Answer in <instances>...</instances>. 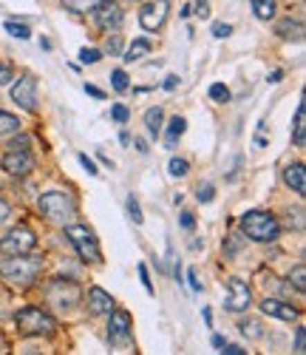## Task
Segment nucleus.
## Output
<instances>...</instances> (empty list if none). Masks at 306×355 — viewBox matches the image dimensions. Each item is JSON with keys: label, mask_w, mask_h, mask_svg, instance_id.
<instances>
[{"label": "nucleus", "mask_w": 306, "mask_h": 355, "mask_svg": "<svg viewBox=\"0 0 306 355\" xmlns=\"http://www.w3.org/2000/svg\"><path fill=\"white\" fill-rule=\"evenodd\" d=\"M111 116H114V123H128V108L125 105H114Z\"/></svg>", "instance_id": "c9c22d12"}, {"label": "nucleus", "mask_w": 306, "mask_h": 355, "mask_svg": "<svg viewBox=\"0 0 306 355\" xmlns=\"http://www.w3.org/2000/svg\"><path fill=\"white\" fill-rule=\"evenodd\" d=\"M150 51V40H145V37H139V40H134L131 46H128V51H125V60L128 63H134V60H142V57Z\"/></svg>", "instance_id": "412c9836"}, {"label": "nucleus", "mask_w": 306, "mask_h": 355, "mask_svg": "<svg viewBox=\"0 0 306 355\" xmlns=\"http://www.w3.org/2000/svg\"><path fill=\"white\" fill-rule=\"evenodd\" d=\"M179 222H181V227H185V230H193V225H196V219H193L190 214H181V219H179Z\"/></svg>", "instance_id": "c03bdc74"}, {"label": "nucleus", "mask_w": 306, "mask_h": 355, "mask_svg": "<svg viewBox=\"0 0 306 355\" xmlns=\"http://www.w3.org/2000/svg\"><path fill=\"white\" fill-rule=\"evenodd\" d=\"M168 6H170V0H153V3H145L139 9V23L145 32H159L168 20Z\"/></svg>", "instance_id": "9d476101"}, {"label": "nucleus", "mask_w": 306, "mask_h": 355, "mask_svg": "<svg viewBox=\"0 0 306 355\" xmlns=\"http://www.w3.org/2000/svg\"><path fill=\"white\" fill-rule=\"evenodd\" d=\"M281 77H284V71H272L267 80H269V83H281Z\"/></svg>", "instance_id": "3c124183"}, {"label": "nucleus", "mask_w": 306, "mask_h": 355, "mask_svg": "<svg viewBox=\"0 0 306 355\" xmlns=\"http://www.w3.org/2000/svg\"><path fill=\"white\" fill-rule=\"evenodd\" d=\"M69 12H74V15H82V12H94L102 0H60Z\"/></svg>", "instance_id": "aec40b11"}, {"label": "nucleus", "mask_w": 306, "mask_h": 355, "mask_svg": "<svg viewBox=\"0 0 306 355\" xmlns=\"http://www.w3.org/2000/svg\"><path fill=\"white\" fill-rule=\"evenodd\" d=\"M28 142H32L28 137H17V139H12L9 145H12V148H28Z\"/></svg>", "instance_id": "49530a36"}, {"label": "nucleus", "mask_w": 306, "mask_h": 355, "mask_svg": "<svg viewBox=\"0 0 306 355\" xmlns=\"http://www.w3.org/2000/svg\"><path fill=\"white\" fill-rule=\"evenodd\" d=\"M80 287L77 282H69V279H54L48 287H46V299L48 304H54L57 310H71L74 304H80Z\"/></svg>", "instance_id": "0eeeda50"}, {"label": "nucleus", "mask_w": 306, "mask_h": 355, "mask_svg": "<svg viewBox=\"0 0 306 355\" xmlns=\"http://www.w3.org/2000/svg\"><path fill=\"white\" fill-rule=\"evenodd\" d=\"M188 279H190V287H193V290L199 293V290H201V282H199V273H196V270H188Z\"/></svg>", "instance_id": "a18cd8bd"}, {"label": "nucleus", "mask_w": 306, "mask_h": 355, "mask_svg": "<svg viewBox=\"0 0 306 355\" xmlns=\"http://www.w3.org/2000/svg\"><path fill=\"white\" fill-rule=\"evenodd\" d=\"M80 162H82V168H85V171H88L91 176H97V165H94V162H91V159H88L85 154H80Z\"/></svg>", "instance_id": "a19ab883"}, {"label": "nucleus", "mask_w": 306, "mask_h": 355, "mask_svg": "<svg viewBox=\"0 0 306 355\" xmlns=\"http://www.w3.org/2000/svg\"><path fill=\"white\" fill-rule=\"evenodd\" d=\"M188 168H190L188 159H170V168H168V171H170V176H185Z\"/></svg>", "instance_id": "7c9ffc66"}, {"label": "nucleus", "mask_w": 306, "mask_h": 355, "mask_svg": "<svg viewBox=\"0 0 306 355\" xmlns=\"http://www.w3.org/2000/svg\"><path fill=\"white\" fill-rule=\"evenodd\" d=\"M97 26L105 28V32H116V28L122 26V9L116 3H102L97 6Z\"/></svg>", "instance_id": "ddd939ff"}, {"label": "nucleus", "mask_w": 306, "mask_h": 355, "mask_svg": "<svg viewBox=\"0 0 306 355\" xmlns=\"http://www.w3.org/2000/svg\"><path fill=\"white\" fill-rule=\"evenodd\" d=\"M139 279H142L145 290H147V293H153V284H150V276H147V268H145V264H139Z\"/></svg>", "instance_id": "ea45409f"}, {"label": "nucleus", "mask_w": 306, "mask_h": 355, "mask_svg": "<svg viewBox=\"0 0 306 355\" xmlns=\"http://www.w3.org/2000/svg\"><path fill=\"white\" fill-rule=\"evenodd\" d=\"M253 12L258 20H272L275 17V0H250Z\"/></svg>", "instance_id": "4be33fe9"}, {"label": "nucleus", "mask_w": 306, "mask_h": 355, "mask_svg": "<svg viewBox=\"0 0 306 355\" xmlns=\"http://www.w3.org/2000/svg\"><path fill=\"white\" fill-rule=\"evenodd\" d=\"M210 97L216 100V103H230V88L216 83V85H210Z\"/></svg>", "instance_id": "cd10ccee"}, {"label": "nucleus", "mask_w": 306, "mask_h": 355, "mask_svg": "<svg viewBox=\"0 0 306 355\" xmlns=\"http://www.w3.org/2000/svg\"><path fill=\"white\" fill-rule=\"evenodd\" d=\"M235 250H238V233H233V236H230V242H227V248H224V253H227V256H233Z\"/></svg>", "instance_id": "37998d69"}, {"label": "nucleus", "mask_w": 306, "mask_h": 355, "mask_svg": "<svg viewBox=\"0 0 306 355\" xmlns=\"http://www.w3.org/2000/svg\"><path fill=\"white\" fill-rule=\"evenodd\" d=\"M111 85H114V92H125V88H128V74L122 69L111 71Z\"/></svg>", "instance_id": "c85d7f7f"}, {"label": "nucleus", "mask_w": 306, "mask_h": 355, "mask_svg": "<svg viewBox=\"0 0 306 355\" xmlns=\"http://www.w3.org/2000/svg\"><path fill=\"white\" fill-rule=\"evenodd\" d=\"M300 32H303V26H300L298 20H295V23H292V20L278 23V35H281V37H287V40H292V37H295V40H300V37H303Z\"/></svg>", "instance_id": "b1692460"}, {"label": "nucleus", "mask_w": 306, "mask_h": 355, "mask_svg": "<svg viewBox=\"0 0 306 355\" xmlns=\"http://www.w3.org/2000/svg\"><path fill=\"white\" fill-rule=\"evenodd\" d=\"M66 236H69V242L77 248V253H80V259H85V261H100L102 256H100V245H97V236L91 233L88 227H82V225H66Z\"/></svg>", "instance_id": "423d86ee"}, {"label": "nucleus", "mask_w": 306, "mask_h": 355, "mask_svg": "<svg viewBox=\"0 0 306 355\" xmlns=\"http://www.w3.org/2000/svg\"><path fill=\"white\" fill-rule=\"evenodd\" d=\"M136 148H139L142 154H147V145H145V139H136Z\"/></svg>", "instance_id": "603ef678"}, {"label": "nucleus", "mask_w": 306, "mask_h": 355, "mask_svg": "<svg viewBox=\"0 0 306 355\" xmlns=\"http://www.w3.org/2000/svg\"><path fill=\"white\" fill-rule=\"evenodd\" d=\"M199 202H213V196H216V191H213V185H199Z\"/></svg>", "instance_id": "e433bc0d"}, {"label": "nucleus", "mask_w": 306, "mask_h": 355, "mask_svg": "<svg viewBox=\"0 0 306 355\" xmlns=\"http://www.w3.org/2000/svg\"><path fill=\"white\" fill-rule=\"evenodd\" d=\"M222 352H224V355H244V349H241V347H235V344H227Z\"/></svg>", "instance_id": "de8ad7c7"}, {"label": "nucleus", "mask_w": 306, "mask_h": 355, "mask_svg": "<svg viewBox=\"0 0 306 355\" xmlns=\"http://www.w3.org/2000/svg\"><path fill=\"white\" fill-rule=\"evenodd\" d=\"M284 182H287V188H292L298 196H303V193H306V168H303L300 162L287 165V168H284Z\"/></svg>", "instance_id": "dca6fc26"}, {"label": "nucleus", "mask_w": 306, "mask_h": 355, "mask_svg": "<svg viewBox=\"0 0 306 355\" xmlns=\"http://www.w3.org/2000/svg\"><path fill=\"white\" fill-rule=\"evenodd\" d=\"M40 214L48 219V222H57V225H69L74 216H77V199L66 191H48L40 196L37 202Z\"/></svg>", "instance_id": "f03ea898"}, {"label": "nucleus", "mask_w": 306, "mask_h": 355, "mask_svg": "<svg viewBox=\"0 0 306 355\" xmlns=\"http://www.w3.org/2000/svg\"><path fill=\"white\" fill-rule=\"evenodd\" d=\"M20 128V120L15 114H9V111H3L0 108V137H6V134H15Z\"/></svg>", "instance_id": "5701e85b"}, {"label": "nucleus", "mask_w": 306, "mask_h": 355, "mask_svg": "<svg viewBox=\"0 0 306 355\" xmlns=\"http://www.w3.org/2000/svg\"><path fill=\"white\" fill-rule=\"evenodd\" d=\"M102 60V54L97 51V49H82L80 51V63H85V66H94V63H100Z\"/></svg>", "instance_id": "c756f323"}, {"label": "nucleus", "mask_w": 306, "mask_h": 355, "mask_svg": "<svg viewBox=\"0 0 306 355\" xmlns=\"http://www.w3.org/2000/svg\"><path fill=\"white\" fill-rule=\"evenodd\" d=\"M9 214H12V208H9V202H6V199H0V225H3V222L9 219Z\"/></svg>", "instance_id": "79ce46f5"}, {"label": "nucleus", "mask_w": 306, "mask_h": 355, "mask_svg": "<svg viewBox=\"0 0 306 355\" xmlns=\"http://www.w3.org/2000/svg\"><path fill=\"white\" fill-rule=\"evenodd\" d=\"M111 315V321H108V338H111V344H128L131 341V313H125V310H111L108 313Z\"/></svg>", "instance_id": "f8f14e48"}, {"label": "nucleus", "mask_w": 306, "mask_h": 355, "mask_svg": "<svg viewBox=\"0 0 306 355\" xmlns=\"http://www.w3.org/2000/svg\"><path fill=\"white\" fill-rule=\"evenodd\" d=\"M241 230H244V236H250L253 242H275L281 233V225L267 211H250L241 216Z\"/></svg>", "instance_id": "7ed1b4c3"}, {"label": "nucleus", "mask_w": 306, "mask_h": 355, "mask_svg": "<svg viewBox=\"0 0 306 355\" xmlns=\"http://www.w3.org/2000/svg\"><path fill=\"white\" fill-rule=\"evenodd\" d=\"M128 214H131L134 225H142V211H139V202L134 196H128Z\"/></svg>", "instance_id": "2f4dec72"}, {"label": "nucleus", "mask_w": 306, "mask_h": 355, "mask_svg": "<svg viewBox=\"0 0 306 355\" xmlns=\"http://www.w3.org/2000/svg\"><path fill=\"white\" fill-rule=\"evenodd\" d=\"M185 128H188V123H185V116H173V120H170V125H168L165 148H173V145L179 142V137H181V134H185Z\"/></svg>", "instance_id": "a211bd4d"}, {"label": "nucleus", "mask_w": 306, "mask_h": 355, "mask_svg": "<svg viewBox=\"0 0 306 355\" xmlns=\"http://www.w3.org/2000/svg\"><path fill=\"white\" fill-rule=\"evenodd\" d=\"M261 310L267 315H272V318H281V321H295L298 318V310L292 304L281 302V299H264L261 302Z\"/></svg>", "instance_id": "2eb2a0df"}, {"label": "nucleus", "mask_w": 306, "mask_h": 355, "mask_svg": "<svg viewBox=\"0 0 306 355\" xmlns=\"http://www.w3.org/2000/svg\"><path fill=\"white\" fill-rule=\"evenodd\" d=\"M3 28H6L12 37H20V40H28V37H32V32H28V26H26V23H6Z\"/></svg>", "instance_id": "bb28decb"}, {"label": "nucleus", "mask_w": 306, "mask_h": 355, "mask_svg": "<svg viewBox=\"0 0 306 355\" xmlns=\"http://www.w3.org/2000/svg\"><path fill=\"white\" fill-rule=\"evenodd\" d=\"M105 49H108V54H122V37L114 32V37H108Z\"/></svg>", "instance_id": "f704fd0d"}, {"label": "nucleus", "mask_w": 306, "mask_h": 355, "mask_svg": "<svg viewBox=\"0 0 306 355\" xmlns=\"http://www.w3.org/2000/svg\"><path fill=\"white\" fill-rule=\"evenodd\" d=\"M230 32H233V28L227 26V23H216V26H213V37H230Z\"/></svg>", "instance_id": "4c0bfd02"}, {"label": "nucleus", "mask_w": 306, "mask_h": 355, "mask_svg": "<svg viewBox=\"0 0 306 355\" xmlns=\"http://www.w3.org/2000/svg\"><path fill=\"white\" fill-rule=\"evenodd\" d=\"M176 85H179V77H168V80H165V88H168V92H173Z\"/></svg>", "instance_id": "8fccbe9b"}, {"label": "nucleus", "mask_w": 306, "mask_h": 355, "mask_svg": "<svg viewBox=\"0 0 306 355\" xmlns=\"http://www.w3.org/2000/svg\"><path fill=\"white\" fill-rule=\"evenodd\" d=\"M238 327H241V333H244V336H247V338H261V336H264V330H261V324H258V321H253V318H250V321H241V324H238Z\"/></svg>", "instance_id": "a878e982"}, {"label": "nucleus", "mask_w": 306, "mask_h": 355, "mask_svg": "<svg viewBox=\"0 0 306 355\" xmlns=\"http://www.w3.org/2000/svg\"><path fill=\"white\" fill-rule=\"evenodd\" d=\"M289 282H292V287H295L298 293L306 290V264H295V270L289 273Z\"/></svg>", "instance_id": "393cba45"}, {"label": "nucleus", "mask_w": 306, "mask_h": 355, "mask_svg": "<svg viewBox=\"0 0 306 355\" xmlns=\"http://www.w3.org/2000/svg\"><path fill=\"white\" fill-rule=\"evenodd\" d=\"M292 142H295V148H303V145H306V105H303V103H300V105H298V111H295Z\"/></svg>", "instance_id": "f3484780"}, {"label": "nucleus", "mask_w": 306, "mask_h": 355, "mask_svg": "<svg viewBox=\"0 0 306 355\" xmlns=\"http://www.w3.org/2000/svg\"><path fill=\"white\" fill-rule=\"evenodd\" d=\"M12 100L23 108V111H37V80L32 74H23L15 85H12Z\"/></svg>", "instance_id": "1a4fd4ad"}, {"label": "nucleus", "mask_w": 306, "mask_h": 355, "mask_svg": "<svg viewBox=\"0 0 306 355\" xmlns=\"http://www.w3.org/2000/svg\"><path fill=\"white\" fill-rule=\"evenodd\" d=\"M162 108H147V114H145V125H147V134L150 137H159L162 134Z\"/></svg>", "instance_id": "6ab92c4d"}, {"label": "nucleus", "mask_w": 306, "mask_h": 355, "mask_svg": "<svg viewBox=\"0 0 306 355\" xmlns=\"http://www.w3.org/2000/svg\"><path fill=\"white\" fill-rule=\"evenodd\" d=\"M37 245V236L32 227H26V225H17L12 227L3 239H0V253L3 256H20V253H32Z\"/></svg>", "instance_id": "39448f33"}, {"label": "nucleus", "mask_w": 306, "mask_h": 355, "mask_svg": "<svg viewBox=\"0 0 306 355\" xmlns=\"http://www.w3.org/2000/svg\"><path fill=\"white\" fill-rule=\"evenodd\" d=\"M295 352H298V355L306 352V330H303V327L295 330Z\"/></svg>", "instance_id": "72a5a7b5"}, {"label": "nucleus", "mask_w": 306, "mask_h": 355, "mask_svg": "<svg viewBox=\"0 0 306 355\" xmlns=\"http://www.w3.org/2000/svg\"><path fill=\"white\" fill-rule=\"evenodd\" d=\"M196 15H199L201 20L210 17V3H207V0H196Z\"/></svg>", "instance_id": "58836bf2"}, {"label": "nucleus", "mask_w": 306, "mask_h": 355, "mask_svg": "<svg viewBox=\"0 0 306 355\" xmlns=\"http://www.w3.org/2000/svg\"><path fill=\"white\" fill-rule=\"evenodd\" d=\"M88 310L94 315H108L114 310V299L111 293H105L102 287H91L88 290Z\"/></svg>", "instance_id": "4468645a"}, {"label": "nucleus", "mask_w": 306, "mask_h": 355, "mask_svg": "<svg viewBox=\"0 0 306 355\" xmlns=\"http://www.w3.org/2000/svg\"><path fill=\"white\" fill-rule=\"evenodd\" d=\"M3 349H6V341H3V338H0V352H3Z\"/></svg>", "instance_id": "864d4df0"}, {"label": "nucleus", "mask_w": 306, "mask_h": 355, "mask_svg": "<svg viewBox=\"0 0 306 355\" xmlns=\"http://www.w3.org/2000/svg\"><path fill=\"white\" fill-rule=\"evenodd\" d=\"M85 92H88L91 97H97V100H102V97H105V94L100 92V88H97V85H85Z\"/></svg>", "instance_id": "09e8293b"}, {"label": "nucleus", "mask_w": 306, "mask_h": 355, "mask_svg": "<svg viewBox=\"0 0 306 355\" xmlns=\"http://www.w3.org/2000/svg\"><path fill=\"white\" fill-rule=\"evenodd\" d=\"M0 168H3L9 176H28L35 171V157L28 148H9L3 162H0Z\"/></svg>", "instance_id": "6e6552de"}, {"label": "nucleus", "mask_w": 306, "mask_h": 355, "mask_svg": "<svg viewBox=\"0 0 306 355\" xmlns=\"http://www.w3.org/2000/svg\"><path fill=\"white\" fill-rule=\"evenodd\" d=\"M12 80H15V71H12V66L0 60V85H9Z\"/></svg>", "instance_id": "473e14b6"}, {"label": "nucleus", "mask_w": 306, "mask_h": 355, "mask_svg": "<svg viewBox=\"0 0 306 355\" xmlns=\"http://www.w3.org/2000/svg\"><path fill=\"white\" fill-rule=\"evenodd\" d=\"M253 304V293H250V287H247V282H241V279H230L227 282V302H224V307L230 310V313H244Z\"/></svg>", "instance_id": "9b49d317"}, {"label": "nucleus", "mask_w": 306, "mask_h": 355, "mask_svg": "<svg viewBox=\"0 0 306 355\" xmlns=\"http://www.w3.org/2000/svg\"><path fill=\"white\" fill-rule=\"evenodd\" d=\"M43 270V259L40 256H12V259H0V276L17 287H28Z\"/></svg>", "instance_id": "f257e3e1"}, {"label": "nucleus", "mask_w": 306, "mask_h": 355, "mask_svg": "<svg viewBox=\"0 0 306 355\" xmlns=\"http://www.w3.org/2000/svg\"><path fill=\"white\" fill-rule=\"evenodd\" d=\"M15 324H17V333L20 336H28V338H35V336H51L57 330L54 315H48L40 307H23L15 315Z\"/></svg>", "instance_id": "20e7f679"}]
</instances>
